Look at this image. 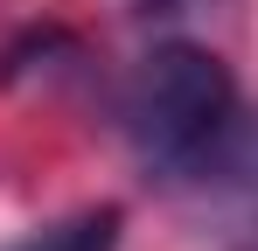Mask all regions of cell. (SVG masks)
<instances>
[{"label": "cell", "instance_id": "obj_1", "mask_svg": "<svg viewBox=\"0 0 258 251\" xmlns=\"http://www.w3.org/2000/svg\"><path fill=\"white\" fill-rule=\"evenodd\" d=\"M230 119H237V84L223 70V56L196 42L147 49L119 91V133L154 174H196Z\"/></svg>", "mask_w": 258, "mask_h": 251}, {"label": "cell", "instance_id": "obj_2", "mask_svg": "<svg viewBox=\"0 0 258 251\" xmlns=\"http://www.w3.org/2000/svg\"><path fill=\"white\" fill-rule=\"evenodd\" d=\"M119 230H126L119 203H98V209L63 216V223H42V230H28V237H14L0 251H119Z\"/></svg>", "mask_w": 258, "mask_h": 251}, {"label": "cell", "instance_id": "obj_3", "mask_svg": "<svg viewBox=\"0 0 258 251\" xmlns=\"http://www.w3.org/2000/svg\"><path fill=\"white\" fill-rule=\"evenodd\" d=\"M203 181H216V189H237L244 203H258V119H230L223 126V140H216L210 154H203V167H196Z\"/></svg>", "mask_w": 258, "mask_h": 251}, {"label": "cell", "instance_id": "obj_4", "mask_svg": "<svg viewBox=\"0 0 258 251\" xmlns=\"http://www.w3.org/2000/svg\"><path fill=\"white\" fill-rule=\"evenodd\" d=\"M140 7H147V14H188L196 0H140Z\"/></svg>", "mask_w": 258, "mask_h": 251}]
</instances>
